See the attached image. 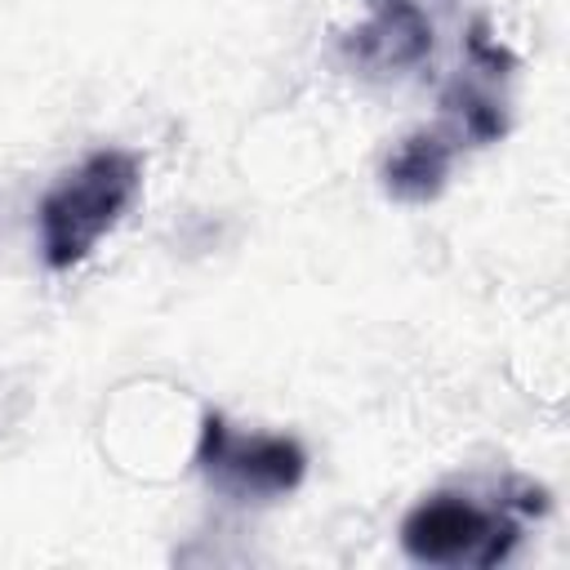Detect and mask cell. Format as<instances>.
Instances as JSON below:
<instances>
[{
  "label": "cell",
  "mask_w": 570,
  "mask_h": 570,
  "mask_svg": "<svg viewBox=\"0 0 570 570\" xmlns=\"http://www.w3.org/2000/svg\"><path fill=\"white\" fill-rule=\"evenodd\" d=\"M454 165V138H445L441 129H419L410 138H401L383 165V187L396 200H432Z\"/></svg>",
  "instance_id": "obj_4"
},
{
  "label": "cell",
  "mask_w": 570,
  "mask_h": 570,
  "mask_svg": "<svg viewBox=\"0 0 570 570\" xmlns=\"http://www.w3.org/2000/svg\"><path fill=\"white\" fill-rule=\"evenodd\" d=\"M428 45H432V31L414 4H387L356 31L361 62L379 67V71H401V67L419 62Z\"/></svg>",
  "instance_id": "obj_5"
},
{
  "label": "cell",
  "mask_w": 570,
  "mask_h": 570,
  "mask_svg": "<svg viewBox=\"0 0 570 570\" xmlns=\"http://www.w3.org/2000/svg\"><path fill=\"white\" fill-rule=\"evenodd\" d=\"M138 187H142V160L125 147H98L76 169H67L36 209L45 263L53 272L85 263L98 249V240L116 232L125 209L138 200Z\"/></svg>",
  "instance_id": "obj_1"
},
{
  "label": "cell",
  "mask_w": 570,
  "mask_h": 570,
  "mask_svg": "<svg viewBox=\"0 0 570 570\" xmlns=\"http://www.w3.org/2000/svg\"><path fill=\"white\" fill-rule=\"evenodd\" d=\"M521 525L508 508H485L472 494L441 490L419 499L401 521V548L419 566H499L517 548Z\"/></svg>",
  "instance_id": "obj_2"
},
{
  "label": "cell",
  "mask_w": 570,
  "mask_h": 570,
  "mask_svg": "<svg viewBox=\"0 0 570 570\" xmlns=\"http://www.w3.org/2000/svg\"><path fill=\"white\" fill-rule=\"evenodd\" d=\"M196 463L223 494L236 499H276L298 490L307 454L294 436L281 432H236L227 419L209 414L196 441Z\"/></svg>",
  "instance_id": "obj_3"
}]
</instances>
